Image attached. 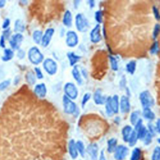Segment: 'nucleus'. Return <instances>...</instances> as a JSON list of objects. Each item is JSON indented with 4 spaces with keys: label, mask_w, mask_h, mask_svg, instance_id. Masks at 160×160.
<instances>
[{
    "label": "nucleus",
    "mask_w": 160,
    "mask_h": 160,
    "mask_svg": "<svg viewBox=\"0 0 160 160\" xmlns=\"http://www.w3.org/2000/svg\"><path fill=\"white\" fill-rule=\"evenodd\" d=\"M133 131V129L132 126L130 125H126L123 128L121 133H122L123 139L124 142H125V143H128V141L129 139L130 136L131 135Z\"/></svg>",
    "instance_id": "412c9836"
},
{
    "label": "nucleus",
    "mask_w": 160,
    "mask_h": 160,
    "mask_svg": "<svg viewBox=\"0 0 160 160\" xmlns=\"http://www.w3.org/2000/svg\"><path fill=\"white\" fill-rule=\"evenodd\" d=\"M0 46L5 48L6 45H5V37L2 35L1 38H0Z\"/></svg>",
    "instance_id": "603ef678"
},
{
    "label": "nucleus",
    "mask_w": 160,
    "mask_h": 160,
    "mask_svg": "<svg viewBox=\"0 0 160 160\" xmlns=\"http://www.w3.org/2000/svg\"><path fill=\"white\" fill-rule=\"evenodd\" d=\"M14 57V51L10 48H6L4 50V55L2 56V60L3 61H10Z\"/></svg>",
    "instance_id": "c85d7f7f"
},
{
    "label": "nucleus",
    "mask_w": 160,
    "mask_h": 160,
    "mask_svg": "<svg viewBox=\"0 0 160 160\" xmlns=\"http://www.w3.org/2000/svg\"><path fill=\"white\" fill-rule=\"evenodd\" d=\"M66 45L69 48H75L79 43L78 35L75 31L69 30L66 33L65 39Z\"/></svg>",
    "instance_id": "0eeeda50"
},
{
    "label": "nucleus",
    "mask_w": 160,
    "mask_h": 160,
    "mask_svg": "<svg viewBox=\"0 0 160 160\" xmlns=\"http://www.w3.org/2000/svg\"><path fill=\"white\" fill-rule=\"evenodd\" d=\"M160 159V148L156 146L153 152L152 156V160H159Z\"/></svg>",
    "instance_id": "4c0bfd02"
},
{
    "label": "nucleus",
    "mask_w": 160,
    "mask_h": 160,
    "mask_svg": "<svg viewBox=\"0 0 160 160\" xmlns=\"http://www.w3.org/2000/svg\"><path fill=\"white\" fill-rule=\"evenodd\" d=\"M91 94L90 93H86L84 94V96H83L82 101V105L83 108L85 107L86 103L88 102V101L91 99Z\"/></svg>",
    "instance_id": "ea45409f"
},
{
    "label": "nucleus",
    "mask_w": 160,
    "mask_h": 160,
    "mask_svg": "<svg viewBox=\"0 0 160 160\" xmlns=\"http://www.w3.org/2000/svg\"><path fill=\"white\" fill-rule=\"evenodd\" d=\"M67 58L69 61V63L71 66H75L78 62L81 59L82 57L76 55L75 52L73 51H69L67 53Z\"/></svg>",
    "instance_id": "aec40b11"
},
{
    "label": "nucleus",
    "mask_w": 160,
    "mask_h": 160,
    "mask_svg": "<svg viewBox=\"0 0 160 160\" xmlns=\"http://www.w3.org/2000/svg\"><path fill=\"white\" fill-rule=\"evenodd\" d=\"M26 81L30 85H34L37 82V78L33 71H29L26 75Z\"/></svg>",
    "instance_id": "b1692460"
},
{
    "label": "nucleus",
    "mask_w": 160,
    "mask_h": 160,
    "mask_svg": "<svg viewBox=\"0 0 160 160\" xmlns=\"http://www.w3.org/2000/svg\"><path fill=\"white\" fill-rule=\"evenodd\" d=\"M138 140V137H137V135H136V132L135 130H133L131 136L129 138L128 141L129 146L131 147L135 146Z\"/></svg>",
    "instance_id": "2f4dec72"
},
{
    "label": "nucleus",
    "mask_w": 160,
    "mask_h": 160,
    "mask_svg": "<svg viewBox=\"0 0 160 160\" xmlns=\"http://www.w3.org/2000/svg\"><path fill=\"white\" fill-rule=\"evenodd\" d=\"M80 160H82V159H80Z\"/></svg>",
    "instance_id": "4d7b16f0"
},
{
    "label": "nucleus",
    "mask_w": 160,
    "mask_h": 160,
    "mask_svg": "<svg viewBox=\"0 0 160 160\" xmlns=\"http://www.w3.org/2000/svg\"><path fill=\"white\" fill-rule=\"evenodd\" d=\"M155 130L157 133H159L160 132V120L159 119H158L156 122L155 123Z\"/></svg>",
    "instance_id": "3c124183"
},
{
    "label": "nucleus",
    "mask_w": 160,
    "mask_h": 160,
    "mask_svg": "<svg viewBox=\"0 0 160 160\" xmlns=\"http://www.w3.org/2000/svg\"><path fill=\"white\" fill-rule=\"evenodd\" d=\"M65 95L69 99L74 100L77 98L78 96V90L75 85L72 82H67L65 84L63 87Z\"/></svg>",
    "instance_id": "39448f33"
},
{
    "label": "nucleus",
    "mask_w": 160,
    "mask_h": 160,
    "mask_svg": "<svg viewBox=\"0 0 160 160\" xmlns=\"http://www.w3.org/2000/svg\"><path fill=\"white\" fill-rule=\"evenodd\" d=\"M24 37L21 33H16L12 35L10 39V44L11 48L14 50H18L23 41Z\"/></svg>",
    "instance_id": "1a4fd4ad"
},
{
    "label": "nucleus",
    "mask_w": 160,
    "mask_h": 160,
    "mask_svg": "<svg viewBox=\"0 0 160 160\" xmlns=\"http://www.w3.org/2000/svg\"><path fill=\"white\" fill-rule=\"evenodd\" d=\"M11 31L10 28H8L6 30H5L3 31V36L5 37V40H7V39H10V38H11Z\"/></svg>",
    "instance_id": "49530a36"
},
{
    "label": "nucleus",
    "mask_w": 160,
    "mask_h": 160,
    "mask_svg": "<svg viewBox=\"0 0 160 160\" xmlns=\"http://www.w3.org/2000/svg\"><path fill=\"white\" fill-rule=\"evenodd\" d=\"M43 31L39 30H34L32 34V38L33 41L36 44H41L42 37H43Z\"/></svg>",
    "instance_id": "a878e982"
},
{
    "label": "nucleus",
    "mask_w": 160,
    "mask_h": 160,
    "mask_svg": "<svg viewBox=\"0 0 160 160\" xmlns=\"http://www.w3.org/2000/svg\"><path fill=\"white\" fill-rule=\"evenodd\" d=\"M75 26L78 31L85 33L90 28V23L83 13H79L75 17Z\"/></svg>",
    "instance_id": "f03ea898"
},
{
    "label": "nucleus",
    "mask_w": 160,
    "mask_h": 160,
    "mask_svg": "<svg viewBox=\"0 0 160 160\" xmlns=\"http://www.w3.org/2000/svg\"><path fill=\"white\" fill-rule=\"evenodd\" d=\"M10 20L9 18H6L4 21H3V23L2 24V28L4 29V30H6L8 28H9V26H10Z\"/></svg>",
    "instance_id": "de8ad7c7"
},
{
    "label": "nucleus",
    "mask_w": 160,
    "mask_h": 160,
    "mask_svg": "<svg viewBox=\"0 0 160 160\" xmlns=\"http://www.w3.org/2000/svg\"><path fill=\"white\" fill-rule=\"evenodd\" d=\"M142 152L140 148L136 147L132 151L130 160H140L141 158Z\"/></svg>",
    "instance_id": "c756f323"
},
{
    "label": "nucleus",
    "mask_w": 160,
    "mask_h": 160,
    "mask_svg": "<svg viewBox=\"0 0 160 160\" xmlns=\"http://www.w3.org/2000/svg\"><path fill=\"white\" fill-rule=\"evenodd\" d=\"M149 52L152 55H157L159 52V44L158 41H155L150 48Z\"/></svg>",
    "instance_id": "c9c22d12"
},
{
    "label": "nucleus",
    "mask_w": 160,
    "mask_h": 160,
    "mask_svg": "<svg viewBox=\"0 0 160 160\" xmlns=\"http://www.w3.org/2000/svg\"><path fill=\"white\" fill-rule=\"evenodd\" d=\"M99 148L95 143L89 144L86 149V153L90 156L91 160H98V159Z\"/></svg>",
    "instance_id": "f8f14e48"
},
{
    "label": "nucleus",
    "mask_w": 160,
    "mask_h": 160,
    "mask_svg": "<svg viewBox=\"0 0 160 160\" xmlns=\"http://www.w3.org/2000/svg\"><path fill=\"white\" fill-rule=\"evenodd\" d=\"M5 4H6V1H5V0H0V8H3Z\"/></svg>",
    "instance_id": "6e6d98bb"
},
{
    "label": "nucleus",
    "mask_w": 160,
    "mask_h": 160,
    "mask_svg": "<svg viewBox=\"0 0 160 160\" xmlns=\"http://www.w3.org/2000/svg\"><path fill=\"white\" fill-rule=\"evenodd\" d=\"M11 83L10 80H5V81L0 83V91H3L6 89Z\"/></svg>",
    "instance_id": "79ce46f5"
},
{
    "label": "nucleus",
    "mask_w": 160,
    "mask_h": 160,
    "mask_svg": "<svg viewBox=\"0 0 160 160\" xmlns=\"http://www.w3.org/2000/svg\"><path fill=\"white\" fill-rule=\"evenodd\" d=\"M152 139H153V136L151 135L150 133H148V134L146 135V136H145V138L143 140L144 141V144L145 145H150L152 142Z\"/></svg>",
    "instance_id": "c03bdc74"
},
{
    "label": "nucleus",
    "mask_w": 160,
    "mask_h": 160,
    "mask_svg": "<svg viewBox=\"0 0 160 160\" xmlns=\"http://www.w3.org/2000/svg\"><path fill=\"white\" fill-rule=\"evenodd\" d=\"M25 55H26V53H25V51L23 50L19 49L18 50L17 56L19 59H23L25 57Z\"/></svg>",
    "instance_id": "09e8293b"
},
{
    "label": "nucleus",
    "mask_w": 160,
    "mask_h": 160,
    "mask_svg": "<svg viewBox=\"0 0 160 160\" xmlns=\"http://www.w3.org/2000/svg\"><path fill=\"white\" fill-rule=\"evenodd\" d=\"M129 153V149L127 146L120 145L117 146L114 152V158L116 160L125 159Z\"/></svg>",
    "instance_id": "6e6552de"
},
{
    "label": "nucleus",
    "mask_w": 160,
    "mask_h": 160,
    "mask_svg": "<svg viewBox=\"0 0 160 160\" xmlns=\"http://www.w3.org/2000/svg\"><path fill=\"white\" fill-rule=\"evenodd\" d=\"M110 101H111V96L107 97V99H106V101L105 103V108H106V114H108V117H112L114 114L111 109Z\"/></svg>",
    "instance_id": "72a5a7b5"
},
{
    "label": "nucleus",
    "mask_w": 160,
    "mask_h": 160,
    "mask_svg": "<svg viewBox=\"0 0 160 160\" xmlns=\"http://www.w3.org/2000/svg\"><path fill=\"white\" fill-rule=\"evenodd\" d=\"M139 99L143 108H151L154 106L155 103L154 98L148 90H145L141 92L139 96Z\"/></svg>",
    "instance_id": "7ed1b4c3"
},
{
    "label": "nucleus",
    "mask_w": 160,
    "mask_h": 160,
    "mask_svg": "<svg viewBox=\"0 0 160 160\" xmlns=\"http://www.w3.org/2000/svg\"><path fill=\"white\" fill-rule=\"evenodd\" d=\"M63 24L67 28L72 27L73 24V15L72 11L69 10H66L62 20Z\"/></svg>",
    "instance_id": "f3484780"
},
{
    "label": "nucleus",
    "mask_w": 160,
    "mask_h": 160,
    "mask_svg": "<svg viewBox=\"0 0 160 160\" xmlns=\"http://www.w3.org/2000/svg\"><path fill=\"white\" fill-rule=\"evenodd\" d=\"M72 74L75 79L76 83L79 85H82L83 83V79H82V75L80 72L79 69V66L76 65L73 67V69L72 71Z\"/></svg>",
    "instance_id": "6ab92c4d"
},
{
    "label": "nucleus",
    "mask_w": 160,
    "mask_h": 160,
    "mask_svg": "<svg viewBox=\"0 0 160 160\" xmlns=\"http://www.w3.org/2000/svg\"><path fill=\"white\" fill-rule=\"evenodd\" d=\"M14 30L16 33H21L25 30V25L21 20H17L14 23Z\"/></svg>",
    "instance_id": "cd10ccee"
},
{
    "label": "nucleus",
    "mask_w": 160,
    "mask_h": 160,
    "mask_svg": "<svg viewBox=\"0 0 160 160\" xmlns=\"http://www.w3.org/2000/svg\"><path fill=\"white\" fill-rule=\"evenodd\" d=\"M63 106L64 112L68 114H74L77 111L76 104L66 96H63Z\"/></svg>",
    "instance_id": "423d86ee"
},
{
    "label": "nucleus",
    "mask_w": 160,
    "mask_h": 160,
    "mask_svg": "<svg viewBox=\"0 0 160 160\" xmlns=\"http://www.w3.org/2000/svg\"><path fill=\"white\" fill-rule=\"evenodd\" d=\"M139 114L140 112L139 111H135L131 113L130 120V123L133 126L135 125V124L139 119Z\"/></svg>",
    "instance_id": "473e14b6"
},
{
    "label": "nucleus",
    "mask_w": 160,
    "mask_h": 160,
    "mask_svg": "<svg viewBox=\"0 0 160 160\" xmlns=\"http://www.w3.org/2000/svg\"><path fill=\"white\" fill-rule=\"evenodd\" d=\"M110 104L113 114H117L120 110V99L117 94H114L111 97Z\"/></svg>",
    "instance_id": "a211bd4d"
},
{
    "label": "nucleus",
    "mask_w": 160,
    "mask_h": 160,
    "mask_svg": "<svg viewBox=\"0 0 160 160\" xmlns=\"http://www.w3.org/2000/svg\"><path fill=\"white\" fill-rule=\"evenodd\" d=\"M142 115H143L144 118L149 121H153L156 118L155 113L150 108H143V112H142Z\"/></svg>",
    "instance_id": "5701e85b"
},
{
    "label": "nucleus",
    "mask_w": 160,
    "mask_h": 160,
    "mask_svg": "<svg viewBox=\"0 0 160 160\" xmlns=\"http://www.w3.org/2000/svg\"><path fill=\"white\" fill-rule=\"evenodd\" d=\"M34 69V73L35 74V76H36V78H38V79H43L44 77V75H43L41 69L39 67H35Z\"/></svg>",
    "instance_id": "a19ab883"
},
{
    "label": "nucleus",
    "mask_w": 160,
    "mask_h": 160,
    "mask_svg": "<svg viewBox=\"0 0 160 160\" xmlns=\"http://www.w3.org/2000/svg\"><path fill=\"white\" fill-rule=\"evenodd\" d=\"M93 100L95 104L98 105H103L104 104L107 97L104 96L102 93V91L101 90H97L93 94Z\"/></svg>",
    "instance_id": "2eb2a0df"
},
{
    "label": "nucleus",
    "mask_w": 160,
    "mask_h": 160,
    "mask_svg": "<svg viewBox=\"0 0 160 160\" xmlns=\"http://www.w3.org/2000/svg\"><path fill=\"white\" fill-rule=\"evenodd\" d=\"M90 38L93 43H98L101 41L102 36L101 34V26L99 24H96L90 33Z\"/></svg>",
    "instance_id": "9d476101"
},
{
    "label": "nucleus",
    "mask_w": 160,
    "mask_h": 160,
    "mask_svg": "<svg viewBox=\"0 0 160 160\" xmlns=\"http://www.w3.org/2000/svg\"><path fill=\"white\" fill-rule=\"evenodd\" d=\"M103 13L101 10H98L94 13V19L98 24H100L103 23Z\"/></svg>",
    "instance_id": "e433bc0d"
},
{
    "label": "nucleus",
    "mask_w": 160,
    "mask_h": 160,
    "mask_svg": "<svg viewBox=\"0 0 160 160\" xmlns=\"http://www.w3.org/2000/svg\"><path fill=\"white\" fill-rule=\"evenodd\" d=\"M159 30H160L159 24V23H156L155 25V26H154L153 31V34H152L153 39L155 41H156V38L158 37V35H159Z\"/></svg>",
    "instance_id": "58836bf2"
},
{
    "label": "nucleus",
    "mask_w": 160,
    "mask_h": 160,
    "mask_svg": "<svg viewBox=\"0 0 160 160\" xmlns=\"http://www.w3.org/2000/svg\"><path fill=\"white\" fill-rule=\"evenodd\" d=\"M43 67L45 72L51 76L55 75L58 71V64L56 61L52 58H47L43 61Z\"/></svg>",
    "instance_id": "20e7f679"
},
{
    "label": "nucleus",
    "mask_w": 160,
    "mask_h": 160,
    "mask_svg": "<svg viewBox=\"0 0 160 160\" xmlns=\"http://www.w3.org/2000/svg\"><path fill=\"white\" fill-rule=\"evenodd\" d=\"M88 3H89V5H90V7L91 8H93L94 7V6H95L94 1H92V0H91V1H89Z\"/></svg>",
    "instance_id": "5fc2aeb1"
},
{
    "label": "nucleus",
    "mask_w": 160,
    "mask_h": 160,
    "mask_svg": "<svg viewBox=\"0 0 160 160\" xmlns=\"http://www.w3.org/2000/svg\"><path fill=\"white\" fill-rule=\"evenodd\" d=\"M99 158V160H105V155H104V151L102 150L101 153H100V157L98 158Z\"/></svg>",
    "instance_id": "864d4df0"
},
{
    "label": "nucleus",
    "mask_w": 160,
    "mask_h": 160,
    "mask_svg": "<svg viewBox=\"0 0 160 160\" xmlns=\"http://www.w3.org/2000/svg\"><path fill=\"white\" fill-rule=\"evenodd\" d=\"M76 146L78 154H79L82 157H84L86 153V148L83 142L81 140L77 141L76 142Z\"/></svg>",
    "instance_id": "bb28decb"
},
{
    "label": "nucleus",
    "mask_w": 160,
    "mask_h": 160,
    "mask_svg": "<svg viewBox=\"0 0 160 160\" xmlns=\"http://www.w3.org/2000/svg\"><path fill=\"white\" fill-rule=\"evenodd\" d=\"M142 126H143V120H142L141 118H139L138 120V121L136 122V123L135 124V131H137Z\"/></svg>",
    "instance_id": "8fccbe9b"
},
{
    "label": "nucleus",
    "mask_w": 160,
    "mask_h": 160,
    "mask_svg": "<svg viewBox=\"0 0 160 160\" xmlns=\"http://www.w3.org/2000/svg\"><path fill=\"white\" fill-rule=\"evenodd\" d=\"M68 153L70 156V157L72 158L73 159H75L78 158V153L77 151L76 146V142L74 139H70L69 143H68Z\"/></svg>",
    "instance_id": "dca6fc26"
},
{
    "label": "nucleus",
    "mask_w": 160,
    "mask_h": 160,
    "mask_svg": "<svg viewBox=\"0 0 160 160\" xmlns=\"http://www.w3.org/2000/svg\"><path fill=\"white\" fill-rule=\"evenodd\" d=\"M152 10H153V13L154 14V16L155 18V19L157 21L159 20V18H160V15H159V11L158 8H157V6H153L152 8Z\"/></svg>",
    "instance_id": "a18cd8bd"
},
{
    "label": "nucleus",
    "mask_w": 160,
    "mask_h": 160,
    "mask_svg": "<svg viewBox=\"0 0 160 160\" xmlns=\"http://www.w3.org/2000/svg\"><path fill=\"white\" fill-rule=\"evenodd\" d=\"M109 58L111 69L114 71V72H117V71L118 70V62L117 59L112 55H110L109 56Z\"/></svg>",
    "instance_id": "f704fd0d"
},
{
    "label": "nucleus",
    "mask_w": 160,
    "mask_h": 160,
    "mask_svg": "<svg viewBox=\"0 0 160 160\" xmlns=\"http://www.w3.org/2000/svg\"><path fill=\"white\" fill-rule=\"evenodd\" d=\"M148 131L149 133H150L151 135H152L153 136H155L156 135V130H155V125L152 123H149L148 124Z\"/></svg>",
    "instance_id": "37998d69"
},
{
    "label": "nucleus",
    "mask_w": 160,
    "mask_h": 160,
    "mask_svg": "<svg viewBox=\"0 0 160 160\" xmlns=\"http://www.w3.org/2000/svg\"><path fill=\"white\" fill-rule=\"evenodd\" d=\"M136 132V135L138 137V139L140 140H143V139L145 138L146 135L148 134V130L147 128L145 126H142Z\"/></svg>",
    "instance_id": "7c9ffc66"
},
{
    "label": "nucleus",
    "mask_w": 160,
    "mask_h": 160,
    "mask_svg": "<svg viewBox=\"0 0 160 160\" xmlns=\"http://www.w3.org/2000/svg\"><path fill=\"white\" fill-rule=\"evenodd\" d=\"M34 93L35 95L38 96L39 98H44L47 94V88L46 85L43 83L37 84L34 86Z\"/></svg>",
    "instance_id": "4468645a"
},
{
    "label": "nucleus",
    "mask_w": 160,
    "mask_h": 160,
    "mask_svg": "<svg viewBox=\"0 0 160 160\" xmlns=\"http://www.w3.org/2000/svg\"><path fill=\"white\" fill-rule=\"evenodd\" d=\"M105 160H106V159H105Z\"/></svg>",
    "instance_id": "13d9d810"
},
{
    "label": "nucleus",
    "mask_w": 160,
    "mask_h": 160,
    "mask_svg": "<svg viewBox=\"0 0 160 160\" xmlns=\"http://www.w3.org/2000/svg\"><path fill=\"white\" fill-rule=\"evenodd\" d=\"M136 69V61L135 60L130 61L126 65V72L131 75H133L135 73Z\"/></svg>",
    "instance_id": "393cba45"
},
{
    "label": "nucleus",
    "mask_w": 160,
    "mask_h": 160,
    "mask_svg": "<svg viewBox=\"0 0 160 160\" xmlns=\"http://www.w3.org/2000/svg\"><path fill=\"white\" fill-rule=\"evenodd\" d=\"M120 109L122 113H128L131 110V104L129 98L123 95L121 97L120 101Z\"/></svg>",
    "instance_id": "ddd939ff"
},
{
    "label": "nucleus",
    "mask_w": 160,
    "mask_h": 160,
    "mask_svg": "<svg viewBox=\"0 0 160 160\" xmlns=\"http://www.w3.org/2000/svg\"><path fill=\"white\" fill-rule=\"evenodd\" d=\"M28 58L31 63L34 65H40L44 60V55L37 46H33L29 49Z\"/></svg>",
    "instance_id": "f257e3e1"
},
{
    "label": "nucleus",
    "mask_w": 160,
    "mask_h": 160,
    "mask_svg": "<svg viewBox=\"0 0 160 160\" xmlns=\"http://www.w3.org/2000/svg\"><path fill=\"white\" fill-rule=\"evenodd\" d=\"M55 30L53 28H48L45 30V31L43 34V37L41 41V44L43 47L46 48L47 46H48L52 40L53 35L55 34Z\"/></svg>",
    "instance_id": "9b49d317"
},
{
    "label": "nucleus",
    "mask_w": 160,
    "mask_h": 160,
    "mask_svg": "<svg viewBox=\"0 0 160 160\" xmlns=\"http://www.w3.org/2000/svg\"><path fill=\"white\" fill-rule=\"evenodd\" d=\"M118 146V141L116 138H111L107 142V152L109 153H113Z\"/></svg>",
    "instance_id": "4be33fe9"
}]
</instances>
